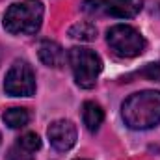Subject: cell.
I'll use <instances>...</instances> for the list:
<instances>
[{"instance_id": "8", "label": "cell", "mask_w": 160, "mask_h": 160, "mask_svg": "<svg viewBox=\"0 0 160 160\" xmlns=\"http://www.w3.org/2000/svg\"><path fill=\"white\" fill-rule=\"evenodd\" d=\"M41 140L36 132L22 134L15 145L9 147L8 160H36V151H39Z\"/></svg>"}, {"instance_id": "11", "label": "cell", "mask_w": 160, "mask_h": 160, "mask_svg": "<svg viewBox=\"0 0 160 160\" xmlns=\"http://www.w3.org/2000/svg\"><path fill=\"white\" fill-rule=\"evenodd\" d=\"M4 121L8 127L11 128H21L24 125H28L30 121V114L26 108H21V106H15V108H9L4 112Z\"/></svg>"}, {"instance_id": "6", "label": "cell", "mask_w": 160, "mask_h": 160, "mask_svg": "<svg viewBox=\"0 0 160 160\" xmlns=\"http://www.w3.org/2000/svg\"><path fill=\"white\" fill-rule=\"evenodd\" d=\"M6 93L13 97H30L36 93V75L26 62H15L4 80Z\"/></svg>"}, {"instance_id": "13", "label": "cell", "mask_w": 160, "mask_h": 160, "mask_svg": "<svg viewBox=\"0 0 160 160\" xmlns=\"http://www.w3.org/2000/svg\"><path fill=\"white\" fill-rule=\"evenodd\" d=\"M140 75H142V77H145V78H149V80L160 82V62L145 65V67H143V69L140 71Z\"/></svg>"}, {"instance_id": "2", "label": "cell", "mask_w": 160, "mask_h": 160, "mask_svg": "<svg viewBox=\"0 0 160 160\" xmlns=\"http://www.w3.org/2000/svg\"><path fill=\"white\" fill-rule=\"evenodd\" d=\"M43 4L39 0H22L11 4L4 15V28L9 34L32 36L41 28Z\"/></svg>"}, {"instance_id": "1", "label": "cell", "mask_w": 160, "mask_h": 160, "mask_svg": "<svg viewBox=\"0 0 160 160\" xmlns=\"http://www.w3.org/2000/svg\"><path fill=\"white\" fill-rule=\"evenodd\" d=\"M123 119L134 130H145L160 123V91L145 89L132 93L123 102Z\"/></svg>"}, {"instance_id": "12", "label": "cell", "mask_w": 160, "mask_h": 160, "mask_svg": "<svg viewBox=\"0 0 160 160\" xmlns=\"http://www.w3.org/2000/svg\"><path fill=\"white\" fill-rule=\"evenodd\" d=\"M69 36L73 39L80 41H93L97 38V28L91 22H77L69 28Z\"/></svg>"}, {"instance_id": "4", "label": "cell", "mask_w": 160, "mask_h": 160, "mask_svg": "<svg viewBox=\"0 0 160 160\" xmlns=\"http://www.w3.org/2000/svg\"><path fill=\"white\" fill-rule=\"evenodd\" d=\"M106 41L114 54L119 58H136L145 50V39L143 36L128 26V24H116L106 32Z\"/></svg>"}, {"instance_id": "9", "label": "cell", "mask_w": 160, "mask_h": 160, "mask_svg": "<svg viewBox=\"0 0 160 160\" xmlns=\"http://www.w3.org/2000/svg\"><path fill=\"white\" fill-rule=\"evenodd\" d=\"M39 60L47 65V67H62L63 65V60H65V52L63 48L56 43V41L45 39L41 41L39 45Z\"/></svg>"}, {"instance_id": "14", "label": "cell", "mask_w": 160, "mask_h": 160, "mask_svg": "<svg viewBox=\"0 0 160 160\" xmlns=\"http://www.w3.org/2000/svg\"><path fill=\"white\" fill-rule=\"evenodd\" d=\"M0 142H2V136H0Z\"/></svg>"}, {"instance_id": "5", "label": "cell", "mask_w": 160, "mask_h": 160, "mask_svg": "<svg viewBox=\"0 0 160 160\" xmlns=\"http://www.w3.org/2000/svg\"><path fill=\"white\" fill-rule=\"evenodd\" d=\"M143 8V0H84L82 9L88 15L95 17H116V19H132Z\"/></svg>"}, {"instance_id": "10", "label": "cell", "mask_w": 160, "mask_h": 160, "mask_svg": "<svg viewBox=\"0 0 160 160\" xmlns=\"http://www.w3.org/2000/svg\"><path fill=\"white\" fill-rule=\"evenodd\" d=\"M82 121H84V125H86L88 130L95 132V130L102 125V121H104V112H102V108H101L97 102H91V101L84 102V108H82Z\"/></svg>"}, {"instance_id": "3", "label": "cell", "mask_w": 160, "mask_h": 160, "mask_svg": "<svg viewBox=\"0 0 160 160\" xmlns=\"http://www.w3.org/2000/svg\"><path fill=\"white\" fill-rule=\"evenodd\" d=\"M67 58H69L73 77L77 80V84L84 89H91L97 84V78L102 71V62H101L99 54L93 52L91 48L73 47L69 50Z\"/></svg>"}, {"instance_id": "7", "label": "cell", "mask_w": 160, "mask_h": 160, "mask_svg": "<svg viewBox=\"0 0 160 160\" xmlns=\"http://www.w3.org/2000/svg\"><path fill=\"white\" fill-rule=\"evenodd\" d=\"M47 136L56 151H69L77 143V127L69 119H58L50 123Z\"/></svg>"}]
</instances>
